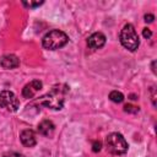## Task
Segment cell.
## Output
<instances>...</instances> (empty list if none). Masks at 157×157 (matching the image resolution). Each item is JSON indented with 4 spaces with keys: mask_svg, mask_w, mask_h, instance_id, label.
Wrapping results in <instances>:
<instances>
[{
    "mask_svg": "<svg viewBox=\"0 0 157 157\" xmlns=\"http://www.w3.org/2000/svg\"><path fill=\"white\" fill-rule=\"evenodd\" d=\"M105 146H107L108 152H110L112 155H115V156L124 155L129 147L125 137L119 132L109 134L105 139Z\"/></svg>",
    "mask_w": 157,
    "mask_h": 157,
    "instance_id": "cell-4",
    "label": "cell"
},
{
    "mask_svg": "<svg viewBox=\"0 0 157 157\" xmlns=\"http://www.w3.org/2000/svg\"><path fill=\"white\" fill-rule=\"evenodd\" d=\"M124 110L128 112V113H132V114H135V113L139 112V107L132 105V104H125V105H124Z\"/></svg>",
    "mask_w": 157,
    "mask_h": 157,
    "instance_id": "cell-12",
    "label": "cell"
},
{
    "mask_svg": "<svg viewBox=\"0 0 157 157\" xmlns=\"http://www.w3.org/2000/svg\"><path fill=\"white\" fill-rule=\"evenodd\" d=\"M0 65L4 69H15L20 65V59L15 54H7L0 59Z\"/></svg>",
    "mask_w": 157,
    "mask_h": 157,
    "instance_id": "cell-10",
    "label": "cell"
},
{
    "mask_svg": "<svg viewBox=\"0 0 157 157\" xmlns=\"http://www.w3.org/2000/svg\"><path fill=\"white\" fill-rule=\"evenodd\" d=\"M42 4H43V1H29V2L23 1V5L25 6H28V7H36V6H39Z\"/></svg>",
    "mask_w": 157,
    "mask_h": 157,
    "instance_id": "cell-13",
    "label": "cell"
},
{
    "mask_svg": "<svg viewBox=\"0 0 157 157\" xmlns=\"http://www.w3.org/2000/svg\"><path fill=\"white\" fill-rule=\"evenodd\" d=\"M142 36H144L145 38H147V39H148V38H151L152 32H151L148 28H144V29H142Z\"/></svg>",
    "mask_w": 157,
    "mask_h": 157,
    "instance_id": "cell-16",
    "label": "cell"
},
{
    "mask_svg": "<svg viewBox=\"0 0 157 157\" xmlns=\"http://www.w3.org/2000/svg\"><path fill=\"white\" fill-rule=\"evenodd\" d=\"M42 87H43L42 81H39V80H33V81H31L29 83H27V85L22 88V96H23L25 98H33L34 94H36L39 90H42Z\"/></svg>",
    "mask_w": 157,
    "mask_h": 157,
    "instance_id": "cell-6",
    "label": "cell"
},
{
    "mask_svg": "<svg viewBox=\"0 0 157 157\" xmlns=\"http://www.w3.org/2000/svg\"><path fill=\"white\" fill-rule=\"evenodd\" d=\"M144 18H145V21H146V22H152V21L155 20V16H153V15H151V13H148V15L146 13Z\"/></svg>",
    "mask_w": 157,
    "mask_h": 157,
    "instance_id": "cell-17",
    "label": "cell"
},
{
    "mask_svg": "<svg viewBox=\"0 0 157 157\" xmlns=\"http://www.w3.org/2000/svg\"><path fill=\"white\" fill-rule=\"evenodd\" d=\"M0 108H5L9 112H17L20 108V101L17 96L7 90L0 92Z\"/></svg>",
    "mask_w": 157,
    "mask_h": 157,
    "instance_id": "cell-5",
    "label": "cell"
},
{
    "mask_svg": "<svg viewBox=\"0 0 157 157\" xmlns=\"http://www.w3.org/2000/svg\"><path fill=\"white\" fill-rule=\"evenodd\" d=\"M2 157H22V155H21V153H18V152L10 151V152H5V153L2 155Z\"/></svg>",
    "mask_w": 157,
    "mask_h": 157,
    "instance_id": "cell-15",
    "label": "cell"
},
{
    "mask_svg": "<svg viewBox=\"0 0 157 157\" xmlns=\"http://www.w3.org/2000/svg\"><path fill=\"white\" fill-rule=\"evenodd\" d=\"M69 92V86L65 83H59L52 87V90L45 93L44 96H42L37 103H39L40 105H44L47 108L54 109V110H60L64 107V102H65V97L66 93Z\"/></svg>",
    "mask_w": 157,
    "mask_h": 157,
    "instance_id": "cell-1",
    "label": "cell"
},
{
    "mask_svg": "<svg viewBox=\"0 0 157 157\" xmlns=\"http://www.w3.org/2000/svg\"><path fill=\"white\" fill-rule=\"evenodd\" d=\"M151 92H152V103H153V105H156V94H155V87H151Z\"/></svg>",
    "mask_w": 157,
    "mask_h": 157,
    "instance_id": "cell-18",
    "label": "cell"
},
{
    "mask_svg": "<svg viewBox=\"0 0 157 157\" xmlns=\"http://www.w3.org/2000/svg\"><path fill=\"white\" fill-rule=\"evenodd\" d=\"M109 99L114 103H121L124 101V94L119 91H112L109 93Z\"/></svg>",
    "mask_w": 157,
    "mask_h": 157,
    "instance_id": "cell-11",
    "label": "cell"
},
{
    "mask_svg": "<svg viewBox=\"0 0 157 157\" xmlns=\"http://www.w3.org/2000/svg\"><path fill=\"white\" fill-rule=\"evenodd\" d=\"M54 130H55V125H54V123H53L52 120H49V119H44V120H42V121L38 124V132H39L40 135H43V136L50 137V136L53 135Z\"/></svg>",
    "mask_w": 157,
    "mask_h": 157,
    "instance_id": "cell-9",
    "label": "cell"
},
{
    "mask_svg": "<svg viewBox=\"0 0 157 157\" xmlns=\"http://www.w3.org/2000/svg\"><path fill=\"white\" fill-rule=\"evenodd\" d=\"M119 39H120L121 45L130 52H135L140 44L139 36H137V33H136V31L131 23H126L121 28L120 34H119Z\"/></svg>",
    "mask_w": 157,
    "mask_h": 157,
    "instance_id": "cell-3",
    "label": "cell"
},
{
    "mask_svg": "<svg viewBox=\"0 0 157 157\" xmlns=\"http://www.w3.org/2000/svg\"><path fill=\"white\" fill-rule=\"evenodd\" d=\"M105 44V36L102 32H94L87 38V45L91 49H99Z\"/></svg>",
    "mask_w": 157,
    "mask_h": 157,
    "instance_id": "cell-7",
    "label": "cell"
},
{
    "mask_svg": "<svg viewBox=\"0 0 157 157\" xmlns=\"http://www.w3.org/2000/svg\"><path fill=\"white\" fill-rule=\"evenodd\" d=\"M101 148H102V142L101 141H94L93 145H92V151L98 152V151H101Z\"/></svg>",
    "mask_w": 157,
    "mask_h": 157,
    "instance_id": "cell-14",
    "label": "cell"
},
{
    "mask_svg": "<svg viewBox=\"0 0 157 157\" xmlns=\"http://www.w3.org/2000/svg\"><path fill=\"white\" fill-rule=\"evenodd\" d=\"M67 42H69V37L65 32L60 29H52L43 37L42 45L48 50H56L66 45Z\"/></svg>",
    "mask_w": 157,
    "mask_h": 157,
    "instance_id": "cell-2",
    "label": "cell"
},
{
    "mask_svg": "<svg viewBox=\"0 0 157 157\" xmlns=\"http://www.w3.org/2000/svg\"><path fill=\"white\" fill-rule=\"evenodd\" d=\"M20 140L22 142L23 146L26 147H33L37 144V139H36V132L31 129H26L22 130L20 134Z\"/></svg>",
    "mask_w": 157,
    "mask_h": 157,
    "instance_id": "cell-8",
    "label": "cell"
}]
</instances>
